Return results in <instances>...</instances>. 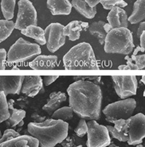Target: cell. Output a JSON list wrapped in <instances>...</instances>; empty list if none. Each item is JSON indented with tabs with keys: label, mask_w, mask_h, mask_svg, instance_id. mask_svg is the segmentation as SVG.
<instances>
[{
	"label": "cell",
	"mask_w": 145,
	"mask_h": 147,
	"mask_svg": "<svg viewBox=\"0 0 145 147\" xmlns=\"http://www.w3.org/2000/svg\"><path fill=\"white\" fill-rule=\"evenodd\" d=\"M31 118H32L33 119H35V123H41V122L45 121V116H41V115H40L38 112L34 113V114L31 115Z\"/></svg>",
	"instance_id": "cell-38"
},
{
	"label": "cell",
	"mask_w": 145,
	"mask_h": 147,
	"mask_svg": "<svg viewBox=\"0 0 145 147\" xmlns=\"http://www.w3.org/2000/svg\"><path fill=\"white\" fill-rule=\"evenodd\" d=\"M0 147H39V142L31 135H19L1 143Z\"/></svg>",
	"instance_id": "cell-16"
},
{
	"label": "cell",
	"mask_w": 145,
	"mask_h": 147,
	"mask_svg": "<svg viewBox=\"0 0 145 147\" xmlns=\"http://www.w3.org/2000/svg\"><path fill=\"white\" fill-rule=\"evenodd\" d=\"M62 145L63 147H72L73 146V143H72V138H70V137H67L64 139V140L62 141Z\"/></svg>",
	"instance_id": "cell-39"
},
{
	"label": "cell",
	"mask_w": 145,
	"mask_h": 147,
	"mask_svg": "<svg viewBox=\"0 0 145 147\" xmlns=\"http://www.w3.org/2000/svg\"><path fill=\"white\" fill-rule=\"evenodd\" d=\"M144 96H145V90H144Z\"/></svg>",
	"instance_id": "cell-49"
},
{
	"label": "cell",
	"mask_w": 145,
	"mask_h": 147,
	"mask_svg": "<svg viewBox=\"0 0 145 147\" xmlns=\"http://www.w3.org/2000/svg\"><path fill=\"white\" fill-rule=\"evenodd\" d=\"M18 11L15 26L16 30H22L29 26H37L38 18L37 11L30 0H19L18 3Z\"/></svg>",
	"instance_id": "cell-8"
},
{
	"label": "cell",
	"mask_w": 145,
	"mask_h": 147,
	"mask_svg": "<svg viewBox=\"0 0 145 147\" xmlns=\"http://www.w3.org/2000/svg\"><path fill=\"white\" fill-rule=\"evenodd\" d=\"M115 147H119V146H115Z\"/></svg>",
	"instance_id": "cell-50"
},
{
	"label": "cell",
	"mask_w": 145,
	"mask_h": 147,
	"mask_svg": "<svg viewBox=\"0 0 145 147\" xmlns=\"http://www.w3.org/2000/svg\"><path fill=\"white\" fill-rule=\"evenodd\" d=\"M114 89L122 99L136 95L137 79L136 76H112Z\"/></svg>",
	"instance_id": "cell-9"
},
{
	"label": "cell",
	"mask_w": 145,
	"mask_h": 147,
	"mask_svg": "<svg viewBox=\"0 0 145 147\" xmlns=\"http://www.w3.org/2000/svg\"><path fill=\"white\" fill-rule=\"evenodd\" d=\"M141 82L145 85V76H143L141 78Z\"/></svg>",
	"instance_id": "cell-45"
},
{
	"label": "cell",
	"mask_w": 145,
	"mask_h": 147,
	"mask_svg": "<svg viewBox=\"0 0 145 147\" xmlns=\"http://www.w3.org/2000/svg\"><path fill=\"white\" fill-rule=\"evenodd\" d=\"M105 22L103 21L94 22L89 26V32L90 34L93 35L95 38H97L100 45L104 44V41L107 36V32L104 29Z\"/></svg>",
	"instance_id": "cell-24"
},
{
	"label": "cell",
	"mask_w": 145,
	"mask_h": 147,
	"mask_svg": "<svg viewBox=\"0 0 145 147\" xmlns=\"http://www.w3.org/2000/svg\"><path fill=\"white\" fill-rule=\"evenodd\" d=\"M136 107V102L134 99H125L108 104L103 110V113L108 122L113 123L117 119H129Z\"/></svg>",
	"instance_id": "cell-6"
},
{
	"label": "cell",
	"mask_w": 145,
	"mask_h": 147,
	"mask_svg": "<svg viewBox=\"0 0 145 147\" xmlns=\"http://www.w3.org/2000/svg\"><path fill=\"white\" fill-rule=\"evenodd\" d=\"M73 111L70 107H62L52 114V119L67 122L72 118Z\"/></svg>",
	"instance_id": "cell-27"
},
{
	"label": "cell",
	"mask_w": 145,
	"mask_h": 147,
	"mask_svg": "<svg viewBox=\"0 0 145 147\" xmlns=\"http://www.w3.org/2000/svg\"><path fill=\"white\" fill-rule=\"evenodd\" d=\"M19 135H20V134L18 133V131H16V130H13V129H7V130L4 131L3 136L0 138V144L3 143L4 142L10 140L12 138L18 137Z\"/></svg>",
	"instance_id": "cell-31"
},
{
	"label": "cell",
	"mask_w": 145,
	"mask_h": 147,
	"mask_svg": "<svg viewBox=\"0 0 145 147\" xmlns=\"http://www.w3.org/2000/svg\"><path fill=\"white\" fill-rule=\"evenodd\" d=\"M134 49L132 34L128 28H116L107 34L104 51L107 53L128 55Z\"/></svg>",
	"instance_id": "cell-4"
},
{
	"label": "cell",
	"mask_w": 145,
	"mask_h": 147,
	"mask_svg": "<svg viewBox=\"0 0 145 147\" xmlns=\"http://www.w3.org/2000/svg\"><path fill=\"white\" fill-rule=\"evenodd\" d=\"M47 8L53 15H68L72 10L69 0H47Z\"/></svg>",
	"instance_id": "cell-18"
},
{
	"label": "cell",
	"mask_w": 145,
	"mask_h": 147,
	"mask_svg": "<svg viewBox=\"0 0 145 147\" xmlns=\"http://www.w3.org/2000/svg\"><path fill=\"white\" fill-rule=\"evenodd\" d=\"M72 7L85 18L92 19L97 14V8L89 7L85 0H72Z\"/></svg>",
	"instance_id": "cell-22"
},
{
	"label": "cell",
	"mask_w": 145,
	"mask_h": 147,
	"mask_svg": "<svg viewBox=\"0 0 145 147\" xmlns=\"http://www.w3.org/2000/svg\"><path fill=\"white\" fill-rule=\"evenodd\" d=\"M7 60V53L4 49H0V70L6 69V62Z\"/></svg>",
	"instance_id": "cell-34"
},
{
	"label": "cell",
	"mask_w": 145,
	"mask_h": 147,
	"mask_svg": "<svg viewBox=\"0 0 145 147\" xmlns=\"http://www.w3.org/2000/svg\"><path fill=\"white\" fill-rule=\"evenodd\" d=\"M21 33L24 36L34 39L35 42L39 45H44L45 44V31L38 26H29L26 29L22 30Z\"/></svg>",
	"instance_id": "cell-21"
},
{
	"label": "cell",
	"mask_w": 145,
	"mask_h": 147,
	"mask_svg": "<svg viewBox=\"0 0 145 147\" xmlns=\"http://www.w3.org/2000/svg\"><path fill=\"white\" fill-rule=\"evenodd\" d=\"M23 124H24V122H23V120H22V121H21L20 123H18V127H22V126H23Z\"/></svg>",
	"instance_id": "cell-46"
},
{
	"label": "cell",
	"mask_w": 145,
	"mask_h": 147,
	"mask_svg": "<svg viewBox=\"0 0 145 147\" xmlns=\"http://www.w3.org/2000/svg\"><path fill=\"white\" fill-rule=\"evenodd\" d=\"M140 47L142 49H144L145 51V31L142 32L141 35L140 37Z\"/></svg>",
	"instance_id": "cell-42"
},
{
	"label": "cell",
	"mask_w": 145,
	"mask_h": 147,
	"mask_svg": "<svg viewBox=\"0 0 145 147\" xmlns=\"http://www.w3.org/2000/svg\"></svg>",
	"instance_id": "cell-51"
},
{
	"label": "cell",
	"mask_w": 145,
	"mask_h": 147,
	"mask_svg": "<svg viewBox=\"0 0 145 147\" xmlns=\"http://www.w3.org/2000/svg\"><path fill=\"white\" fill-rule=\"evenodd\" d=\"M43 80L40 76H25L20 92L23 95L34 97L41 91Z\"/></svg>",
	"instance_id": "cell-13"
},
{
	"label": "cell",
	"mask_w": 145,
	"mask_h": 147,
	"mask_svg": "<svg viewBox=\"0 0 145 147\" xmlns=\"http://www.w3.org/2000/svg\"><path fill=\"white\" fill-rule=\"evenodd\" d=\"M125 60L127 61V65L128 66V68L130 70H137V67H136V65L134 63V61H132V59L131 57H129L128 55L125 57Z\"/></svg>",
	"instance_id": "cell-37"
},
{
	"label": "cell",
	"mask_w": 145,
	"mask_h": 147,
	"mask_svg": "<svg viewBox=\"0 0 145 147\" xmlns=\"http://www.w3.org/2000/svg\"><path fill=\"white\" fill-rule=\"evenodd\" d=\"M2 136H3V134H2V132H1V130H0V138H2Z\"/></svg>",
	"instance_id": "cell-48"
},
{
	"label": "cell",
	"mask_w": 145,
	"mask_h": 147,
	"mask_svg": "<svg viewBox=\"0 0 145 147\" xmlns=\"http://www.w3.org/2000/svg\"><path fill=\"white\" fill-rule=\"evenodd\" d=\"M30 68L34 70H49L58 66V57L56 56L38 55L29 64Z\"/></svg>",
	"instance_id": "cell-15"
},
{
	"label": "cell",
	"mask_w": 145,
	"mask_h": 147,
	"mask_svg": "<svg viewBox=\"0 0 145 147\" xmlns=\"http://www.w3.org/2000/svg\"><path fill=\"white\" fill-rule=\"evenodd\" d=\"M87 131H88V125L86 121L84 119H81L74 130V132L79 138H83L87 134Z\"/></svg>",
	"instance_id": "cell-30"
},
{
	"label": "cell",
	"mask_w": 145,
	"mask_h": 147,
	"mask_svg": "<svg viewBox=\"0 0 145 147\" xmlns=\"http://www.w3.org/2000/svg\"><path fill=\"white\" fill-rule=\"evenodd\" d=\"M140 51L144 52V49H142L140 46H138L137 48L135 49L134 53H133V54H132V55H137V53H138V52H140Z\"/></svg>",
	"instance_id": "cell-43"
},
{
	"label": "cell",
	"mask_w": 145,
	"mask_h": 147,
	"mask_svg": "<svg viewBox=\"0 0 145 147\" xmlns=\"http://www.w3.org/2000/svg\"><path fill=\"white\" fill-rule=\"evenodd\" d=\"M145 18V0H136L133 6V11L128 18V22L136 24Z\"/></svg>",
	"instance_id": "cell-23"
},
{
	"label": "cell",
	"mask_w": 145,
	"mask_h": 147,
	"mask_svg": "<svg viewBox=\"0 0 145 147\" xmlns=\"http://www.w3.org/2000/svg\"><path fill=\"white\" fill-rule=\"evenodd\" d=\"M118 69H120V70H130L128 65H120L118 67Z\"/></svg>",
	"instance_id": "cell-44"
},
{
	"label": "cell",
	"mask_w": 145,
	"mask_h": 147,
	"mask_svg": "<svg viewBox=\"0 0 145 147\" xmlns=\"http://www.w3.org/2000/svg\"><path fill=\"white\" fill-rule=\"evenodd\" d=\"M102 0H85L88 5L91 7H95L97 4H99Z\"/></svg>",
	"instance_id": "cell-41"
},
{
	"label": "cell",
	"mask_w": 145,
	"mask_h": 147,
	"mask_svg": "<svg viewBox=\"0 0 145 147\" xmlns=\"http://www.w3.org/2000/svg\"><path fill=\"white\" fill-rule=\"evenodd\" d=\"M65 26L58 22L51 23L45 28V39L46 47L51 53H54L64 45L66 36L64 35Z\"/></svg>",
	"instance_id": "cell-10"
},
{
	"label": "cell",
	"mask_w": 145,
	"mask_h": 147,
	"mask_svg": "<svg viewBox=\"0 0 145 147\" xmlns=\"http://www.w3.org/2000/svg\"><path fill=\"white\" fill-rule=\"evenodd\" d=\"M16 0H1V11L6 20H11L14 18Z\"/></svg>",
	"instance_id": "cell-26"
},
{
	"label": "cell",
	"mask_w": 145,
	"mask_h": 147,
	"mask_svg": "<svg viewBox=\"0 0 145 147\" xmlns=\"http://www.w3.org/2000/svg\"><path fill=\"white\" fill-rule=\"evenodd\" d=\"M108 129V134L109 135H111L112 137L114 138L115 139H117L118 141L120 142H128V135L126 134L123 133V132H119L117 130H116L114 127L112 126H106Z\"/></svg>",
	"instance_id": "cell-29"
},
{
	"label": "cell",
	"mask_w": 145,
	"mask_h": 147,
	"mask_svg": "<svg viewBox=\"0 0 145 147\" xmlns=\"http://www.w3.org/2000/svg\"><path fill=\"white\" fill-rule=\"evenodd\" d=\"M14 26L13 21L0 19V42H3L10 37L15 29Z\"/></svg>",
	"instance_id": "cell-25"
},
{
	"label": "cell",
	"mask_w": 145,
	"mask_h": 147,
	"mask_svg": "<svg viewBox=\"0 0 145 147\" xmlns=\"http://www.w3.org/2000/svg\"><path fill=\"white\" fill-rule=\"evenodd\" d=\"M66 101V94L62 92H52L49 95V98L48 99V102L45 104L42 110L48 113L49 115H51L55 111L59 109L63 103Z\"/></svg>",
	"instance_id": "cell-19"
},
{
	"label": "cell",
	"mask_w": 145,
	"mask_h": 147,
	"mask_svg": "<svg viewBox=\"0 0 145 147\" xmlns=\"http://www.w3.org/2000/svg\"><path fill=\"white\" fill-rule=\"evenodd\" d=\"M128 144L136 146L141 144L145 138V115L139 113L128 119Z\"/></svg>",
	"instance_id": "cell-11"
},
{
	"label": "cell",
	"mask_w": 145,
	"mask_h": 147,
	"mask_svg": "<svg viewBox=\"0 0 145 147\" xmlns=\"http://www.w3.org/2000/svg\"><path fill=\"white\" fill-rule=\"evenodd\" d=\"M58 78V76H45L43 77V82L45 86H49L54 83L57 79Z\"/></svg>",
	"instance_id": "cell-36"
},
{
	"label": "cell",
	"mask_w": 145,
	"mask_h": 147,
	"mask_svg": "<svg viewBox=\"0 0 145 147\" xmlns=\"http://www.w3.org/2000/svg\"><path fill=\"white\" fill-rule=\"evenodd\" d=\"M127 123V119H117L114 122V128L119 132H122Z\"/></svg>",
	"instance_id": "cell-35"
},
{
	"label": "cell",
	"mask_w": 145,
	"mask_h": 147,
	"mask_svg": "<svg viewBox=\"0 0 145 147\" xmlns=\"http://www.w3.org/2000/svg\"><path fill=\"white\" fill-rule=\"evenodd\" d=\"M136 147H144L142 146L141 144H138V145H136Z\"/></svg>",
	"instance_id": "cell-47"
},
{
	"label": "cell",
	"mask_w": 145,
	"mask_h": 147,
	"mask_svg": "<svg viewBox=\"0 0 145 147\" xmlns=\"http://www.w3.org/2000/svg\"><path fill=\"white\" fill-rule=\"evenodd\" d=\"M131 59L138 69H145V54L131 55Z\"/></svg>",
	"instance_id": "cell-32"
},
{
	"label": "cell",
	"mask_w": 145,
	"mask_h": 147,
	"mask_svg": "<svg viewBox=\"0 0 145 147\" xmlns=\"http://www.w3.org/2000/svg\"><path fill=\"white\" fill-rule=\"evenodd\" d=\"M24 77V76H0V92L6 96L19 94Z\"/></svg>",
	"instance_id": "cell-12"
},
{
	"label": "cell",
	"mask_w": 145,
	"mask_h": 147,
	"mask_svg": "<svg viewBox=\"0 0 145 147\" xmlns=\"http://www.w3.org/2000/svg\"><path fill=\"white\" fill-rule=\"evenodd\" d=\"M63 65L66 70L99 69L93 48L87 42H81L70 49L63 57Z\"/></svg>",
	"instance_id": "cell-3"
},
{
	"label": "cell",
	"mask_w": 145,
	"mask_h": 147,
	"mask_svg": "<svg viewBox=\"0 0 145 147\" xmlns=\"http://www.w3.org/2000/svg\"><path fill=\"white\" fill-rule=\"evenodd\" d=\"M41 53L39 45L31 43L20 38L9 49L7 53V61L9 63L26 61L40 55Z\"/></svg>",
	"instance_id": "cell-5"
},
{
	"label": "cell",
	"mask_w": 145,
	"mask_h": 147,
	"mask_svg": "<svg viewBox=\"0 0 145 147\" xmlns=\"http://www.w3.org/2000/svg\"><path fill=\"white\" fill-rule=\"evenodd\" d=\"M73 79L75 80H85V81H98V83H100V76H73Z\"/></svg>",
	"instance_id": "cell-33"
},
{
	"label": "cell",
	"mask_w": 145,
	"mask_h": 147,
	"mask_svg": "<svg viewBox=\"0 0 145 147\" xmlns=\"http://www.w3.org/2000/svg\"><path fill=\"white\" fill-rule=\"evenodd\" d=\"M100 3L105 10H112L114 7L123 8L128 5L124 0H102Z\"/></svg>",
	"instance_id": "cell-28"
},
{
	"label": "cell",
	"mask_w": 145,
	"mask_h": 147,
	"mask_svg": "<svg viewBox=\"0 0 145 147\" xmlns=\"http://www.w3.org/2000/svg\"><path fill=\"white\" fill-rule=\"evenodd\" d=\"M69 107L81 119H100L102 92L98 84L92 81L77 80L67 88Z\"/></svg>",
	"instance_id": "cell-1"
},
{
	"label": "cell",
	"mask_w": 145,
	"mask_h": 147,
	"mask_svg": "<svg viewBox=\"0 0 145 147\" xmlns=\"http://www.w3.org/2000/svg\"><path fill=\"white\" fill-rule=\"evenodd\" d=\"M27 130L39 142L41 147H54L68 136L69 124L62 120L49 119L41 123H30Z\"/></svg>",
	"instance_id": "cell-2"
},
{
	"label": "cell",
	"mask_w": 145,
	"mask_h": 147,
	"mask_svg": "<svg viewBox=\"0 0 145 147\" xmlns=\"http://www.w3.org/2000/svg\"><path fill=\"white\" fill-rule=\"evenodd\" d=\"M8 103V107L10 111V117L7 119L5 122L7 127H15L18 125V123L21 121H22L26 117V111L24 110L16 109L14 107V100L10 99L7 101Z\"/></svg>",
	"instance_id": "cell-20"
},
{
	"label": "cell",
	"mask_w": 145,
	"mask_h": 147,
	"mask_svg": "<svg viewBox=\"0 0 145 147\" xmlns=\"http://www.w3.org/2000/svg\"><path fill=\"white\" fill-rule=\"evenodd\" d=\"M87 125V147H107L110 144V135L105 126L99 124L96 120H89Z\"/></svg>",
	"instance_id": "cell-7"
},
{
	"label": "cell",
	"mask_w": 145,
	"mask_h": 147,
	"mask_svg": "<svg viewBox=\"0 0 145 147\" xmlns=\"http://www.w3.org/2000/svg\"><path fill=\"white\" fill-rule=\"evenodd\" d=\"M128 18L126 12L121 7H114L108 14L107 20L112 29L128 28Z\"/></svg>",
	"instance_id": "cell-14"
},
{
	"label": "cell",
	"mask_w": 145,
	"mask_h": 147,
	"mask_svg": "<svg viewBox=\"0 0 145 147\" xmlns=\"http://www.w3.org/2000/svg\"><path fill=\"white\" fill-rule=\"evenodd\" d=\"M89 24L81 21H72L64 28V35L67 36L70 41H74L79 39L81 32L87 30Z\"/></svg>",
	"instance_id": "cell-17"
},
{
	"label": "cell",
	"mask_w": 145,
	"mask_h": 147,
	"mask_svg": "<svg viewBox=\"0 0 145 147\" xmlns=\"http://www.w3.org/2000/svg\"><path fill=\"white\" fill-rule=\"evenodd\" d=\"M145 31V22H141L140 26H139L138 30H137V33H136V34H137V38H140V35H141L142 32H144Z\"/></svg>",
	"instance_id": "cell-40"
}]
</instances>
